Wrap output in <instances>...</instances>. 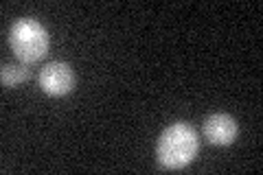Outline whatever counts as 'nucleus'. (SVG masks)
Wrapping results in <instances>:
<instances>
[{
  "label": "nucleus",
  "mask_w": 263,
  "mask_h": 175,
  "mask_svg": "<svg viewBox=\"0 0 263 175\" xmlns=\"http://www.w3.org/2000/svg\"><path fill=\"white\" fill-rule=\"evenodd\" d=\"M29 77H31V70L27 68V64H5L3 72H0L3 86H7V88L18 86V83L27 81Z\"/></svg>",
  "instance_id": "5"
},
{
  "label": "nucleus",
  "mask_w": 263,
  "mask_h": 175,
  "mask_svg": "<svg viewBox=\"0 0 263 175\" xmlns=\"http://www.w3.org/2000/svg\"><path fill=\"white\" fill-rule=\"evenodd\" d=\"M197 153V134L191 125L176 123L167 127L158 138L156 155L164 169H182Z\"/></svg>",
  "instance_id": "1"
},
{
  "label": "nucleus",
  "mask_w": 263,
  "mask_h": 175,
  "mask_svg": "<svg viewBox=\"0 0 263 175\" xmlns=\"http://www.w3.org/2000/svg\"><path fill=\"white\" fill-rule=\"evenodd\" d=\"M204 136L211 145H230L237 138V123L228 114H211L204 123Z\"/></svg>",
  "instance_id": "4"
},
{
  "label": "nucleus",
  "mask_w": 263,
  "mask_h": 175,
  "mask_svg": "<svg viewBox=\"0 0 263 175\" xmlns=\"http://www.w3.org/2000/svg\"><path fill=\"white\" fill-rule=\"evenodd\" d=\"M40 86L46 94L62 96L68 94L72 86H75V74H72L70 66L64 62H51L46 64L42 72H40Z\"/></svg>",
  "instance_id": "3"
},
{
  "label": "nucleus",
  "mask_w": 263,
  "mask_h": 175,
  "mask_svg": "<svg viewBox=\"0 0 263 175\" xmlns=\"http://www.w3.org/2000/svg\"><path fill=\"white\" fill-rule=\"evenodd\" d=\"M9 46L22 64H35L48 51V33L37 20L22 18L9 31Z\"/></svg>",
  "instance_id": "2"
}]
</instances>
